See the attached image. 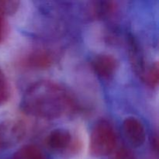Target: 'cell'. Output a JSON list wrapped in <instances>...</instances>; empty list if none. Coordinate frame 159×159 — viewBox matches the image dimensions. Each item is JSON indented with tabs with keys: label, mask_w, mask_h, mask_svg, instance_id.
<instances>
[{
	"label": "cell",
	"mask_w": 159,
	"mask_h": 159,
	"mask_svg": "<svg viewBox=\"0 0 159 159\" xmlns=\"http://www.w3.org/2000/svg\"><path fill=\"white\" fill-rule=\"evenodd\" d=\"M21 106L25 113L30 116L54 120L70 113L74 102L70 93L59 84L42 80L26 89Z\"/></svg>",
	"instance_id": "1"
},
{
	"label": "cell",
	"mask_w": 159,
	"mask_h": 159,
	"mask_svg": "<svg viewBox=\"0 0 159 159\" xmlns=\"http://www.w3.org/2000/svg\"><path fill=\"white\" fill-rule=\"evenodd\" d=\"M13 159H47L45 155L37 146L25 145L14 155Z\"/></svg>",
	"instance_id": "7"
},
{
	"label": "cell",
	"mask_w": 159,
	"mask_h": 159,
	"mask_svg": "<svg viewBox=\"0 0 159 159\" xmlns=\"http://www.w3.org/2000/svg\"><path fill=\"white\" fill-rule=\"evenodd\" d=\"M5 33V23L2 20V17L0 16V42L2 40Z\"/></svg>",
	"instance_id": "12"
},
{
	"label": "cell",
	"mask_w": 159,
	"mask_h": 159,
	"mask_svg": "<svg viewBox=\"0 0 159 159\" xmlns=\"http://www.w3.org/2000/svg\"><path fill=\"white\" fill-rule=\"evenodd\" d=\"M10 96V87L9 82L2 70L0 68V105L5 103Z\"/></svg>",
	"instance_id": "9"
},
{
	"label": "cell",
	"mask_w": 159,
	"mask_h": 159,
	"mask_svg": "<svg viewBox=\"0 0 159 159\" xmlns=\"http://www.w3.org/2000/svg\"><path fill=\"white\" fill-rule=\"evenodd\" d=\"M51 57L44 52H35L30 55L25 61L26 65L32 68H48L51 64Z\"/></svg>",
	"instance_id": "8"
},
{
	"label": "cell",
	"mask_w": 159,
	"mask_h": 159,
	"mask_svg": "<svg viewBox=\"0 0 159 159\" xmlns=\"http://www.w3.org/2000/svg\"><path fill=\"white\" fill-rule=\"evenodd\" d=\"M124 134L134 147H140L145 141L146 132L140 120L134 117H127L123 123Z\"/></svg>",
	"instance_id": "4"
},
{
	"label": "cell",
	"mask_w": 159,
	"mask_h": 159,
	"mask_svg": "<svg viewBox=\"0 0 159 159\" xmlns=\"http://www.w3.org/2000/svg\"><path fill=\"white\" fill-rule=\"evenodd\" d=\"M159 72H158V62L155 63L149 68L147 72L144 73V80L147 83L152 87L158 86V79H159Z\"/></svg>",
	"instance_id": "10"
},
{
	"label": "cell",
	"mask_w": 159,
	"mask_h": 159,
	"mask_svg": "<svg viewBox=\"0 0 159 159\" xmlns=\"http://www.w3.org/2000/svg\"><path fill=\"white\" fill-rule=\"evenodd\" d=\"M116 142V134L111 124L103 120L98 121L90 135V153L96 157L107 156L114 150Z\"/></svg>",
	"instance_id": "2"
},
{
	"label": "cell",
	"mask_w": 159,
	"mask_h": 159,
	"mask_svg": "<svg viewBox=\"0 0 159 159\" xmlns=\"http://www.w3.org/2000/svg\"><path fill=\"white\" fill-rule=\"evenodd\" d=\"M20 2L18 1H0V16L3 15H12L18 9Z\"/></svg>",
	"instance_id": "11"
},
{
	"label": "cell",
	"mask_w": 159,
	"mask_h": 159,
	"mask_svg": "<svg viewBox=\"0 0 159 159\" xmlns=\"http://www.w3.org/2000/svg\"><path fill=\"white\" fill-rule=\"evenodd\" d=\"M26 135V127L23 122L16 120L0 124V149L13 147L21 142Z\"/></svg>",
	"instance_id": "3"
},
{
	"label": "cell",
	"mask_w": 159,
	"mask_h": 159,
	"mask_svg": "<svg viewBox=\"0 0 159 159\" xmlns=\"http://www.w3.org/2000/svg\"><path fill=\"white\" fill-rule=\"evenodd\" d=\"M95 72L105 79H109L114 75L118 67V62L113 56L110 54H98L92 61Z\"/></svg>",
	"instance_id": "5"
},
{
	"label": "cell",
	"mask_w": 159,
	"mask_h": 159,
	"mask_svg": "<svg viewBox=\"0 0 159 159\" xmlns=\"http://www.w3.org/2000/svg\"><path fill=\"white\" fill-rule=\"evenodd\" d=\"M71 134L65 129H55L52 130L47 138V144L50 148L56 152H65L72 146Z\"/></svg>",
	"instance_id": "6"
}]
</instances>
